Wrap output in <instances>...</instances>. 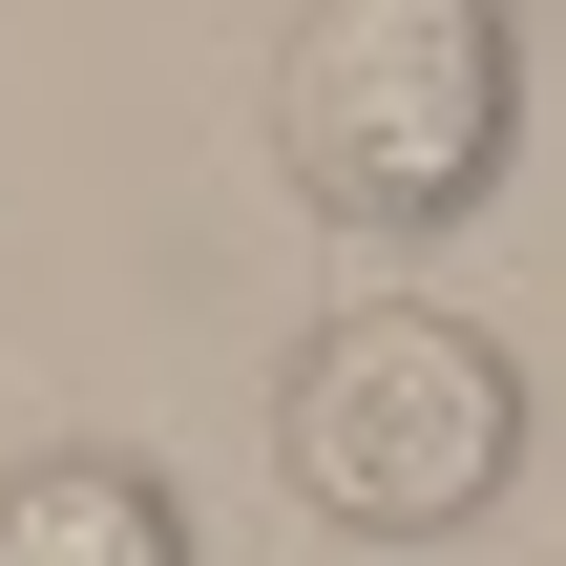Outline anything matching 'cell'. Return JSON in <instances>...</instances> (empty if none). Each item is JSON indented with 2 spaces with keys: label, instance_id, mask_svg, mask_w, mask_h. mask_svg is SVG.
I'll use <instances>...</instances> for the list:
<instances>
[{
  "label": "cell",
  "instance_id": "cell-1",
  "mask_svg": "<svg viewBox=\"0 0 566 566\" xmlns=\"http://www.w3.org/2000/svg\"><path fill=\"white\" fill-rule=\"evenodd\" d=\"M525 357H504V315H462V294H420V273H378V294H336L294 357H273V504L294 525H336V546H483L504 504H525Z\"/></svg>",
  "mask_w": 566,
  "mask_h": 566
},
{
  "label": "cell",
  "instance_id": "cell-2",
  "mask_svg": "<svg viewBox=\"0 0 566 566\" xmlns=\"http://www.w3.org/2000/svg\"><path fill=\"white\" fill-rule=\"evenodd\" d=\"M273 168L294 210L420 252L525 168V21L504 0H294L273 42Z\"/></svg>",
  "mask_w": 566,
  "mask_h": 566
},
{
  "label": "cell",
  "instance_id": "cell-3",
  "mask_svg": "<svg viewBox=\"0 0 566 566\" xmlns=\"http://www.w3.org/2000/svg\"><path fill=\"white\" fill-rule=\"evenodd\" d=\"M0 566H189V504L147 462H105V441H42L0 483Z\"/></svg>",
  "mask_w": 566,
  "mask_h": 566
}]
</instances>
